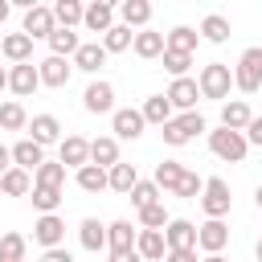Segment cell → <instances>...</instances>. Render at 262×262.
Listing matches in <instances>:
<instances>
[{
	"instance_id": "obj_1",
	"label": "cell",
	"mask_w": 262,
	"mask_h": 262,
	"mask_svg": "<svg viewBox=\"0 0 262 262\" xmlns=\"http://www.w3.org/2000/svg\"><path fill=\"white\" fill-rule=\"evenodd\" d=\"M209 151H213L217 160H225V164H242V160H246V151H250V143H246V135H242V131L217 127V131H209Z\"/></svg>"
},
{
	"instance_id": "obj_2",
	"label": "cell",
	"mask_w": 262,
	"mask_h": 262,
	"mask_svg": "<svg viewBox=\"0 0 262 262\" xmlns=\"http://www.w3.org/2000/svg\"><path fill=\"white\" fill-rule=\"evenodd\" d=\"M233 86L242 94H254L262 86V45H250L242 57H237V70H233Z\"/></svg>"
},
{
	"instance_id": "obj_3",
	"label": "cell",
	"mask_w": 262,
	"mask_h": 262,
	"mask_svg": "<svg viewBox=\"0 0 262 262\" xmlns=\"http://www.w3.org/2000/svg\"><path fill=\"white\" fill-rule=\"evenodd\" d=\"M196 86H201V98H229L233 74H229V66H225V61H209V66L201 70Z\"/></svg>"
},
{
	"instance_id": "obj_4",
	"label": "cell",
	"mask_w": 262,
	"mask_h": 262,
	"mask_svg": "<svg viewBox=\"0 0 262 262\" xmlns=\"http://www.w3.org/2000/svg\"><path fill=\"white\" fill-rule=\"evenodd\" d=\"M229 184L221 180V176H209L205 180V192H201V209H205V217L209 221H221L225 213H229Z\"/></svg>"
},
{
	"instance_id": "obj_5",
	"label": "cell",
	"mask_w": 262,
	"mask_h": 262,
	"mask_svg": "<svg viewBox=\"0 0 262 262\" xmlns=\"http://www.w3.org/2000/svg\"><path fill=\"white\" fill-rule=\"evenodd\" d=\"M82 106L90 111V115H115V86L111 82H90L86 86V94H82Z\"/></svg>"
},
{
	"instance_id": "obj_6",
	"label": "cell",
	"mask_w": 262,
	"mask_h": 262,
	"mask_svg": "<svg viewBox=\"0 0 262 262\" xmlns=\"http://www.w3.org/2000/svg\"><path fill=\"white\" fill-rule=\"evenodd\" d=\"M37 86H41V70H37L33 61H20V66L8 70V90H12L16 98H29Z\"/></svg>"
},
{
	"instance_id": "obj_7",
	"label": "cell",
	"mask_w": 262,
	"mask_h": 262,
	"mask_svg": "<svg viewBox=\"0 0 262 262\" xmlns=\"http://www.w3.org/2000/svg\"><path fill=\"white\" fill-rule=\"evenodd\" d=\"M57 164H66V168H86V164H90V139L66 135V139L57 143Z\"/></svg>"
},
{
	"instance_id": "obj_8",
	"label": "cell",
	"mask_w": 262,
	"mask_h": 262,
	"mask_svg": "<svg viewBox=\"0 0 262 262\" xmlns=\"http://www.w3.org/2000/svg\"><path fill=\"white\" fill-rule=\"evenodd\" d=\"M196 98H201V86L192 82V78H172V86H168V102H172V111H196Z\"/></svg>"
},
{
	"instance_id": "obj_9",
	"label": "cell",
	"mask_w": 262,
	"mask_h": 262,
	"mask_svg": "<svg viewBox=\"0 0 262 262\" xmlns=\"http://www.w3.org/2000/svg\"><path fill=\"white\" fill-rule=\"evenodd\" d=\"M33 237H37L45 250H57V246H61V237H66V221H61L57 213H45V217H37V221H33Z\"/></svg>"
},
{
	"instance_id": "obj_10",
	"label": "cell",
	"mask_w": 262,
	"mask_h": 262,
	"mask_svg": "<svg viewBox=\"0 0 262 262\" xmlns=\"http://www.w3.org/2000/svg\"><path fill=\"white\" fill-rule=\"evenodd\" d=\"M53 29H57V20H53V8H45V4H33L29 12H25V29L20 33H29V37H53Z\"/></svg>"
},
{
	"instance_id": "obj_11",
	"label": "cell",
	"mask_w": 262,
	"mask_h": 262,
	"mask_svg": "<svg viewBox=\"0 0 262 262\" xmlns=\"http://www.w3.org/2000/svg\"><path fill=\"white\" fill-rule=\"evenodd\" d=\"M111 127H115V139H139L143 135V111L123 106V111L111 115Z\"/></svg>"
},
{
	"instance_id": "obj_12",
	"label": "cell",
	"mask_w": 262,
	"mask_h": 262,
	"mask_svg": "<svg viewBox=\"0 0 262 262\" xmlns=\"http://www.w3.org/2000/svg\"><path fill=\"white\" fill-rule=\"evenodd\" d=\"M164 242H168V250H196V225L184 217H172L164 229Z\"/></svg>"
},
{
	"instance_id": "obj_13",
	"label": "cell",
	"mask_w": 262,
	"mask_h": 262,
	"mask_svg": "<svg viewBox=\"0 0 262 262\" xmlns=\"http://www.w3.org/2000/svg\"><path fill=\"white\" fill-rule=\"evenodd\" d=\"M225 242H229V225H225V221H205V225H196V246H201L205 254H221Z\"/></svg>"
},
{
	"instance_id": "obj_14",
	"label": "cell",
	"mask_w": 262,
	"mask_h": 262,
	"mask_svg": "<svg viewBox=\"0 0 262 262\" xmlns=\"http://www.w3.org/2000/svg\"><path fill=\"white\" fill-rule=\"evenodd\" d=\"M135 254H139L143 262H160V258L168 254L164 229H139V237H135Z\"/></svg>"
},
{
	"instance_id": "obj_15",
	"label": "cell",
	"mask_w": 262,
	"mask_h": 262,
	"mask_svg": "<svg viewBox=\"0 0 262 262\" xmlns=\"http://www.w3.org/2000/svg\"><path fill=\"white\" fill-rule=\"evenodd\" d=\"M37 70H41V86H53V90H61V86L70 82V70H74V66H70L66 57H53V53H49L45 61H37Z\"/></svg>"
},
{
	"instance_id": "obj_16",
	"label": "cell",
	"mask_w": 262,
	"mask_h": 262,
	"mask_svg": "<svg viewBox=\"0 0 262 262\" xmlns=\"http://www.w3.org/2000/svg\"><path fill=\"white\" fill-rule=\"evenodd\" d=\"M135 237H139V229H135L131 221H111V225H106V246H111V254L135 250Z\"/></svg>"
},
{
	"instance_id": "obj_17",
	"label": "cell",
	"mask_w": 262,
	"mask_h": 262,
	"mask_svg": "<svg viewBox=\"0 0 262 262\" xmlns=\"http://www.w3.org/2000/svg\"><path fill=\"white\" fill-rule=\"evenodd\" d=\"M82 25H86L90 33H102V37H106V33L115 29V8H111L106 0H94V4H86V20H82Z\"/></svg>"
},
{
	"instance_id": "obj_18",
	"label": "cell",
	"mask_w": 262,
	"mask_h": 262,
	"mask_svg": "<svg viewBox=\"0 0 262 262\" xmlns=\"http://www.w3.org/2000/svg\"><path fill=\"white\" fill-rule=\"evenodd\" d=\"M131 49H135L143 61H151V57H164V49H168V37H164V33H156V29H139Z\"/></svg>"
},
{
	"instance_id": "obj_19",
	"label": "cell",
	"mask_w": 262,
	"mask_h": 262,
	"mask_svg": "<svg viewBox=\"0 0 262 262\" xmlns=\"http://www.w3.org/2000/svg\"><path fill=\"white\" fill-rule=\"evenodd\" d=\"M250 119H254V111H250V102H246V98H233V102H225V106H221V127H229V131H242V135H246Z\"/></svg>"
},
{
	"instance_id": "obj_20",
	"label": "cell",
	"mask_w": 262,
	"mask_h": 262,
	"mask_svg": "<svg viewBox=\"0 0 262 262\" xmlns=\"http://www.w3.org/2000/svg\"><path fill=\"white\" fill-rule=\"evenodd\" d=\"M29 131H33L29 139L41 143V147H45V143H61V123H57L53 115H33V119H29Z\"/></svg>"
},
{
	"instance_id": "obj_21",
	"label": "cell",
	"mask_w": 262,
	"mask_h": 262,
	"mask_svg": "<svg viewBox=\"0 0 262 262\" xmlns=\"http://www.w3.org/2000/svg\"><path fill=\"white\" fill-rule=\"evenodd\" d=\"M90 164H98V168H115L119 164V139L115 135H98V139H90Z\"/></svg>"
},
{
	"instance_id": "obj_22",
	"label": "cell",
	"mask_w": 262,
	"mask_h": 262,
	"mask_svg": "<svg viewBox=\"0 0 262 262\" xmlns=\"http://www.w3.org/2000/svg\"><path fill=\"white\" fill-rule=\"evenodd\" d=\"M0 53H4L12 66H20V61L33 57V37H29V33H8V37L0 41Z\"/></svg>"
},
{
	"instance_id": "obj_23",
	"label": "cell",
	"mask_w": 262,
	"mask_h": 262,
	"mask_svg": "<svg viewBox=\"0 0 262 262\" xmlns=\"http://www.w3.org/2000/svg\"><path fill=\"white\" fill-rule=\"evenodd\" d=\"M98 66H106V49H102V41H82V49L74 53V70L98 74Z\"/></svg>"
},
{
	"instance_id": "obj_24",
	"label": "cell",
	"mask_w": 262,
	"mask_h": 262,
	"mask_svg": "<svg viewBox=\"0 0 262 262\" xmlns=\"http://www.w3.org/2000/svg\"><path fill=\"white\" fill-rule=\"evenodd\" d=\"M12 164H16V168H25V172H37V168L45 164V147H41V143H33V139H20V143L12 147Z\"/></svg>"
},
{
	"instance_id": "obj_25",
	"label": "cell",
	"mask_w": 262,
	"mask_h": 262,
	"mask_svg": "<svg viewBox=\"0 0 262 262\" xmlns=\"http://www.w3.org/2000/svg\"><path fill=\"white\" fill-rule=\"evenodd\" d=\"M78 242H82V250H90V254L106 250V225H102L98 217H86V221L78 225Z\"/></svg>"
},
{
	"instance_id": "obj_26",
	"label": "cell",
	"mask_w": 262,
	"mask_h": 262,
	"mask_svg": "<svg viewBox=\"0 0 262 262\" xmlns=\"http://www.w3.org/2000/svg\"><path fill=\"white\" fill-rule=\"evenodd\" d=\"M119 16H123L127 29H147V20H151V4H147V0H123V4H119Z\"/></svg>"
},
{
	"instance_id": "obj_27",
	"label": "cell",
	"mask_w": 262,
	"mask_h": 262,
	"mask_svg": "<svg viewBox=\"0 0 262 262\" xmlns=\"http://www.w3.org/2000/svg\"><path fill=\"white\" fill-rule=\"evenodd\" d=\"M78 188L82 192H102V188H111V172L106 168H98V164H86V168H78Z\"/></svg>"
},
{
	"instance_id": "obj_28",
	"label": "cell",
	"mask_w": 262,
	"mask_h": 262,
	"mask_svg": "<svg viewBox=\"0 0 262 262\" xmlns=\"http://www.w3.org/2000/svg\"><path fill=\"white\" fill-rule=\"evenodd\" d=\"M0 192H4V196H29V192H33V176H29L25 168H8V172L0 176Z\"/></svg>"
},
{
	"instance_id": "obj_29",
	"label": "cell",
	"mask_w": 262,
	"mask_h": 262,
	"mask_svg": "<svg viewBox=\"0 0 262 262\" xmlns=\"http://www.w3.org/2000/svg\"><path fill=\"white\" fill-rule=\"evenodd\" d=\"M139 111H143V123H156V127L172 123V102H168V94H151Z\"/></svg>"
},
{
	"instance_id": "obj_30",
	"label": "cell",
	"mask_w": 262,
	"mask_h": 262,
	"mask_svg": "<svg viewBox=\"0 0 262 262\" xmlns=\"http://www.w3.org/2000/svg\"><path fill=\"white\" fill-rule=\"evenodd\" d=\"M53 20H57V29H74V25L86 20V8L78 0H57L53 4Z\"/></svg>"
},
{
	"instance_id": "obj_31",
	"label": "cell",
	"mask_w": 262,
	"mask_h": 262,
	"mask_svg": "<svg viewBox=\"0 0 262 262\" xmlns=\"http://www.w3.org/2000/svg\"><path fill=\"white\" fill-rule=\"evenodd\" d=\"M184 164H176V160H164V164H156V184L164 188V192H176L180 188V180H184Z\"/></svg>"
},
{
	"instance_id": "obj_32",
	"label": "cell",
	"mask_w": 262,
	"mask_h": 262,
	"mask_svg": "<svg viewBox=\"0 0 262 262\" xmlns=\"http://www.w3.org/2000/svg\"><path fill=\"white\" fill-rule=\"evenodd\" d=\"M49 49H53V57H74V53L82 49V41H78V33H74V29H53Z\"/></svg>"
},
{
	"instance_id": "obj_33",
	"label": "cell",
	"mask_w": 262,
	"mask_h": 262,
	"mask_svg": "<svg viewBox=\"0 0 262 262\" xmlns=\"http://www.w3.org/2000/svg\"><path fill=\"white\" fill-rule=\"evenodd\" d=\"M0 127H4V131H25V127H29V115H25V106H20L16 98L0 102Z\"/></svg>"
},
{
	"instance_id": "obj_34",
	"label": "cell",
	"mask_w": 262,
	"mask_h": 262,
	"mask_svg": "<svg viewBox=\"0 0 262 262\" xmlns=\"http://www.w3.org/2000/svg\"><path fill=\"white\" fill-rule=\"evenodd\" d=\"M201 37H205V41H213V45L229 41V20H225L221 12H209V16L201 20Z\"/></svg>"
},
{
	"instance_id": "obj_35",
	"label": "cell",
	"mask_w": 262,
	"mask_h": 262,
	"mask_svg": "<svg viewBox=\"0 0 262 262\" xmlns=\"http://www.w3.org/2000/svg\"><path fill=\"white\" fill-rule=\"evenodd\" d=\"M135 184H139V172H135V164H123V160H119V164L111 168V188L131 196V188H135Z\"/></svg>"
},
{
	"instance_id": "obj_36",
	"label": "cell",
	"mask_w": 262,
	"mask_h": 262,
	"mask_svg": "<svg viewBox=\"0 0 262 262\" xmlns=\"http://www.w3.org/2000/svg\"><path fill=\"white\" fill-rule=\"evenodd\" d=\"M196 41H201V33H196V29H188V25H176V29L168 33V49H176V53H192V49H196Z\"/></svg>"
},
{
	"instance_id": "obj_37",
	"label": "cell",
	"mask_w": 262,
	"mask_h": 262,
	"mask_svg": "<svg viewBox=\"0 0 262 262\" xmlns=\"http://www.w3.org/2000/svg\"><path fill=\"white\" fill-rule=\"evenodd\" d=\"M33 184H41V188H61L66 184V164H41L37 172H33Z\"/></svg>"
},
{
	"instance_id": "obj_38",
	"label": "cell",
	"mask_w": 262,
	"mask_h": 262,
	"mask_svg": "<svg viewBox=\"0 0 262 262\" xmlns=\"http://www.w3.org/2000/svg\"><path fill=\"white\" fill-rule=\"evenodd\" d=\"M131 45H135V33H131L127 25H115V29L102 37V49H106V53H123V49H131Z\"/></svg>"
},
{
	"instance_id": "obj_39",
	"label": "cell",
	"mask_w": 262,
	"mask_h": 262,
	"mask_svg": "<svg viewBox=\"0 0 262 262\" xmlns=\"http://www.w3.org/2000/svg\"><path fill=\"white\" fill-rule=\"evenodd\" d=\"M156 201H160V184H156V180H139V184L131 188V205H135L139 213H143L147 205H156Z\"/></svg>"
},
{
	"instance_id": "obj_40",
	"label": "cell",
	"mask_w": 262,
	"mask_h": 262,
	"mask_svg": "<svg viewBox=\"0 0 262 262\" xmlns=\"http://www.w3.org/2000/svg\"><path fill=\"white\" fill-rule=\"evenodd\" d=\"M57 205H61V188H41V184H33V209H41V217H45V213H57Z\"/></svg>"
},
{
	"instance_id": "obj_41",
	"label": "cell",
	"mask_w": 262,
	"mask_h": 262,
	"mask_svg": "<svg viewBox=\"0 0 262 262\" xmlns=\"http://www.w3.org/2000/svg\"><path fill=\"white\" fill-rule=\"evenodd\" d=\"M0 262H25V237L20 233H0Z\"/></svg>"
},
{
	"instance_id": "obj_42",
	"label": "cell",
	"mask_w": 262,
	"mask_h": 262,
	"mask_svg": "<svg viewBox=\"0 0 262 262\" xmlns=\"http://www.w3.org/2000/svg\"><path fill=\"white\" fill-rule=\"evenodd\" d=\"M168 221H172V217H168L164 201H156V205H147V209L139 213V225H143V229H168Z\"/></svg>"
},
{
	"instance_id": "obj_43",
	"label": "cell",
	"mask_w": 262,
	"mask_h": 262,
	"mask_svg": "<svg viewBox=\"0 0 262 262\" xmlns=\"http://www.w3.org/2000/svg\"><path fill=\"white\" fill-rule=\"evenodd\" d=\"M188 66H192V53H176V49H164V70L172 78H188Z\"/></svg>"
},
{
	"instance_id": "obj_44",
	"label": "cell",
	"mask_w": 262,
	"mask_h": 262,
	"mask_svg": "<svg viewBox=\"0 0 262 262\" xmlns=\"http://www.w3.org/2000/svg\"><path fill=\"white\" fill-rule=\"evenodd\" d=\"M176 123H180V131H184L188 139L205 131V115H201V111H184V115H176Z\"/></svg>"
},
{
	"instance_id": "obj_45",
	"label": "cell",
	"mask_w": 262,
	"mask_h": 262,
	"mask_svg": "<svg viewBox=\"0 0 262 262\" xmlns=\"http://www.w3.org/2000/svg\"><path fill=\"white\" fill-rule=\"evenodd\" d=\"M205 192V180L196 176V172H184V180H180V188H176V196H184V201H196Z\"/></svg>"
},
{
	"instance_id": "obj_46",
	"label": "cell",
	"mask_w": 262,
	"mask_h": 262,
	"mask_svg": "<svg viewBox=\"0 0 262 262\" xmlns=\"http://www.w3.org/2000/svg\"><path fill=\"white\" fill-rule=\"evenodd\" d=\"M160 135H164V143H172V147H184V143H188V135L180 131V123H176V119H172V123H164V127H160Z\"/></svg>"
},
{
	"instance_id": "obj_47",
	"label": "cell",
	"mask_w": 262,
	"mask_h": 262,
	"mask_svg": "<svg viewBox=\"0 0 262 262\" xmlns=\"http://www.w3.org/2000/svg\"><path fill=\"white\" fill-rule=\"evenodd\" d=\"M246 143L262 147V119H258V115H254V119H250V127H246Z\"/></svg>"
},
{
	"instance_id": "obj_48",
	"label": "cell",
	"mask_w": 262,
	"mask_h": 262,
	"mask_svg": "<svg viewBox=\"0 0 262 262\" xmlns=\"http://www.w3.org/2000/svg\"><path fill=\"white\" fill-rule=\"evenodd\" d=\"M164 262H196V250H168Z\"/></svg>"
},
{
	"instance_id": "obj_49",
	"label": "cell",
	"mask_w": 262,
	"mask_h": 262,
	"mask_svg": "<svg viewBox=\"0 0 262 262\" xmlns=\"http://www.w3.org/2000/svg\"><path fill=\"white\" fill-rule=\"evenodd\" d=\"M41 262H74V258H70V250H61V246H57V250H45V254H41Z\"/></svg>"
},
{
	"instance_id": "obj_50",
	"label": "cell",
	"mask_w": 262,
	"mask_h": 262,
	"mask_svg": "<svg viewBox=\"0 0 262 262\" xmlns=\"http://www.w3.org/2000/svg\"><path fill=\"white\" fill-rule=\"evenodd\" d=\"M8 168H16V164H12V147H4V143H0V176H4Z\"/></svg>"
},
{
	"instance_id": "obj_51",
	"label": "cell",
	"mask_w": 262,
	"mask_h": 262,
	"mask_svg": "<svg viewBox=\"0 0 262 262\" xmlns=\"http://www.w3.org/2000/svg\"><path fill=\"white\" fill-rule=\"evenodd\" d=\"M111 262H143L135 250H127V254H111Z\"/></svg>"
},
{
	"instance_id": "obj_52",
	"label": "cell",
	"mask_w": 262,
	"mask_h": 262,
	"mask_svg": "<svg viewBox=\"0 0 262 262\" xmlns=\"http://www.w3.org/2000/svg\"><path fill=\"white\" fill-rule=\"evenodd\" d=\"M8 8H12V4H8V0H0V25L8 20Z\"/></svg>"
},
{
	"instance_id": "obj_53",
	"label": "cell",
	"mask_w": 262,
	"mask_h": 262,
	"mask_svg": "<svg viewBox=\"0 0 262 262\" xmlns=\"http://www.w3.org/2000/svg\"><path fill=\"white\" fill-rule=\"evenodd\" d=\"M201 262H225V254H205Z\"/></svg>"
},
{
	"instance_id": "obj_54",
	"label": "cell",
	"mask_w": 262,
	"mask_h": 262,
	"mask_svg": "<svg viewBox=\"0 0 262 262\" xmlns=\"http://www.w3.org/2000/svg\"><path fill=\"white\" fill-rule=\"evenodd\" d=\"M4 86H8V70L0 66V90H4Z\"/></svg>"
},
{
	"instance_id": "obj_55",
	"label": "cell",
	"mask_w": 262,
	"mask_h": 262,
	"mask_svg": "<svg viewBox=\"0 0 262 262\" xmlns=\"http://www.w3.org/2000/svg\"><path fill=\"white\" fill-rule=\"evenodd\" d=\"M254 205H258V209H262V184H258V188H254Z\"/></svg>"
},
{
	"instance_id": "obj_56",
	"label": "cell",
	"mask_w": 262,
	"mask_h": 262,
	"mask_svg": "<svg viewBox=\"0 0 262 262\" xmlns=\"http://www.w3.org/2000/svg\"><path fill=\"white\" fill-rule=\"evenodd\" d=\"M254 254H258V262H262V237H258V246H254Z\"/></svg>"
}]
</instances>
